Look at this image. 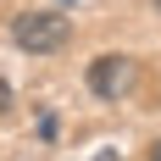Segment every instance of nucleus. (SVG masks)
Instances as JSON below:
<instances>
[{"instance_id": "obj_2", "label": "nucleus", "mask_w": 161, "mask_h": 161, "mask_svg": "<svg viewBox=\"0 0 161 161\" xmlns=\"http://www.w3.org/2000/svg\"><path fill=\"white\" fill-rule=\"evenodd\" d=\"M133 83H139L133 56H95V61H89V89H95L100 100H122Z\"/></svg>"}, {"instance_id": "obj_4", "label": "nucleus", "mask_w": 161, "mask_h": 161, "mask_svg": "<svg viewBox=\"0 0 161 161\" xmlns=\"http://www.w3.org/2000/svg\"><path fill=\"white\" fill-rule=\"evenodd\" d=\"M150 161H161V139H156V145H150Z\"/></svg>"}, {"instance_id": "obj_1", "label": "nucleus", "mask_w": 161, "mask_h": 161, "mask_svg": "<svg viewBox=\"0 0 161 161\" xmlns=\"http://www.w3.org/2000/svg\"><path fill=\"white\" fill-rule=\"evenodd\" d=\"M67 39H72V22H67L61 11H50V6L11 17V45H17V50H28V56H56Z\"/></svg>"}, {"instance_id": "obj_3", "label": "nucleus", "mask_w": 161, "mask_h": 161, "mask_svg": "<svg viewBox=\"0 0 161 161\" xmlns=\"http://www.w3.org/2000/svg\"><path fill=\"white\" fill-rule=\"evenodd\" d=\"M0 111H11V83L0 78Z\"/></svg>"}]
</instances>
